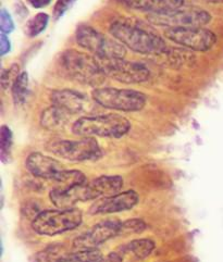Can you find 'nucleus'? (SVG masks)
<instances>
[{"label":"nucleus","instance_id":"412c9836","mask_svg":"<svg viewBox=\"0 0 223 262\" xmlns=\"http://www.w3.org/2000/svg\"><path fill=\"white\" fill-rule=\"evenodd\" d=\"M104 256L98 249L78 250L69 254L60 260V262H99Z\"/></svg>","mask_w":223,"mask_h":262},{"label":"nucleus","instance_id":"f3484780","mask_svg":"<svg viewBox=\"0 0 223 262\" xmlns=\"http://www.w3.org/2000/svg\"><path fill=\"white\" fill-rule=\"evenodd\" d=\"M68 113L51 104L49 108L42 111L40 124L44 128L51 130V132H56V130L63 129L68 122Z\"/></svg>","mask_w":223,"mask_h":262},{"label":"nucleus","instance_id":"c756f323","mask_svg":"<svg viewBox=\"0 0 223 262\" xmlns=\"http://www.w3.org/2000/svg\"><path fill=\"white\" fill-rule=\"evenodd\" d=\"M28 4H30L33 8L35 9H42L50 5L51 0H27Z\"/></svg>","mask_w":223,"mask_h":262},{"label":"nucleus","instance_id":"423d86ee","mask_svg":"<svg viewBox=\"0 0 223 262\" xmlns=\"http://www.w3.org/2000/svg\"><path fill=\"white\" fill-rule=\"evenodd\" d=\"M92 97L101 107L122 112L141 111L147 102V96L144 93L117 87H97L93 90Z\"/></svg>","mask_w":223,"mask_h":262},{"label":"nucleus","instance_id":"393cba45","mask_svg":"<svg viewBox=\"0 0 223 262\" xmlns=\"http://www.w3.org/2000/svg\"><path fill=\"white\" fill-rule=\"evenodd\" d=\"M19 75H20L19 67L16 64L12 66L9 69L4 70L3 73H2V80H0V82H2L3 89L8 90L9 87H12L13 83L15 82V80L18 78Z\"/></svg>","mask_w":223,"mask_h":262},{"label":"nucleus","instance_id":"9b49d317","mask_svg":"<svg viewBox=\"0 0 223 262\" xmlns=\"http://www.w3.org/2000/svg\"><path fill=\"white\" fill-rule=\"evenodd\" d=\"M165 36L180 46L200 52L210 50L217 42L216 34L205 28L168 29Z\"/></svg>","mask_w":223,"mask_h":262},{"label":"nucleus","instance_id":"a878e982","mask_svg":"<svg viewBox=\"0 0 223 262\" xmlns=\"http://www.w3.org/2000/svg\"><path fill=\"white\" fill-rule=\"evenodd\" d=\"M0 30L4 34H10L14 31V23L11 14L6 9H2L0 11Z\"/></svg>","mask_w":223,"mask_h":262},{"label":"nucleus","instance_id":"bb28decb","mask_svg":"<svg viewBox=\"0 0 223 262\" xmlns=\"http://www.w3.org/2000/svg\"><path fill=\"white\" fill-rule=\"evenodd\" d=\"M76 0H57L54 7V17L56 20L60 19L69 9H70Z\"/></svg>","mask_w":223,"mask_h":262},{"label":"nucleus","instance_id":"39448f33","mask_svg":"<svg viewBox=\"0 0 223 262\" xmlns=\"http://www.w3.org/2000/svg\"><path fill=\"white\" fill-rule=\"evenodd\" d=\"M83 222V212L78 208L50 209L39 212L32 221L33 231L44 236H55L75 230Z\"/></svg>","mask_w":223,"mask_h":262},{"label":"nucleus","instance_id":"1a4fd4ad","mask_svg":"<svg viewBox=\"0 0 223 262\" xmlns=\"http://www.w3.org/2000/svg\"><path fill=\"white\" fill-rule=\"evenodd\" d=\"M148 20L155 25L164 26L168 29H182V28H204L211 21V14L202 8L190 7L180 8L176 10L149 14Z\"/></svg>","mask_w":223,"mask_h":262},{"label":"nucleus","instance_id":"c85d7f7f","mask_svg":"<svg viewBox=\"0 0 223 262\" xmlns=\"http://www.w3.org/2000/svg\"><path fill=\"white\" fill-rule=\"evenodd\" d=\"M123 256L118 252H110L109 255L102 258L99 262H122Z\"/></svg>","mask_w":223,"mask_h":262},{"label":"nucleus","instance_id":"aec40b11","mask_svg":"<svg viewBox=\"0 0 223 262\" xmlns=\"http://www.w3.org/2000/svg\"><path fill=\"white\" fill-rule=\"evenodd\" d=\"M69 254L66 247L63 244H51L45 249L37 252L35 256V262H60Z\"/></svg>","mask_w":223,"mask_h":262},{"label":"nucleus","instance_id":"6e6552de","mask_svg":"<svg viewBox=\"0 0 223 262\" xmlns=\"http://www.w3.org/2000/svg\"><path fill=\"white\" fill-rule=\"evenodd\" d=\"M46 148L50 154L74 162L95 160L101 157L100 146L94 137H82L76 141L59 139L50 142Z\"/></svg>","mask_w":223,"mask_h":262},{"label":"nucleus","instance_id":"4be33fe9","mask_svg":"<svg viewBox=\"0 0 223 262\" xmlns=\"http://www.w3.org/2000/svg\"><path fill=\"white\" fill-rule=\"evenodd\" d=\"M13 136L11 129L7 125L0 128V158L4 163L9 162L11 159Z\"/></svg>","mask_w":223,"mask_h":262},{"label":"nucleus","instance_id":"dca6fc26","mask_svg":"<svg viewBox=\"0 0 223 262\" xmlns=\"http://www.w3.org/2000/svg\"><path fill=\"white\" fill-rule=\"evenodd\" d=\"M122 3L134 10L149 14L166 13L184 6V0H122Z\"/></svg>","mask_w":223,"mask_h":262},{"label":"nucleus","instance_id":"b1692460","mask_svg":"<svg viewBox=\"0 0 223 262\" xmlns=\"http://www.w3.org/2000/svg\"><path fill=\"white\" fill-rule=\"evenodd\" d=\"M146 229H147V225H146V223L142 219H130L121 222L119 236H128V235L133 234H141Z\"/></svg>","mask_w":223,"mask_h":262},{"label":"nucleus","instance_id":"5701e85b","mask_svg":"<svg viewBox=\"0 0 223 262\" xmlns=\"http://www.w3.org/2000/svg\"><path fill=\"white\" fill-rule=\"evenodd\" d=\"M49 23V15L47 13L40 12L37 13L35 16L27 24V33L30 37H36L39 34H41L46 30Z\"/></svg>","mask_w":223,"mask_h":262},{"label":"nucleus","instance_id":"ddd939ff","mask_svg":"<svg viewBox=\"0 0 223 262\" xmlns=\"http://www.w3.org/2000/svg\"><path fill=\"white\" fill-rule=\"evenodd\" d=\"M140 202V196L134 190H126L113 196L97 199L90 208V214H111L133 209Z\"/></svg>","mask_w":223,"mask_h":262},{"label":"nucleus","instance_id":"6ab92c4d","mask_svg":"<svg viewBox=\"0 0 223 262\" xmlns=\"http://www.w3.org/2000/svg\"><path fill=\"white\" fill-rule=\"evenodd\" d=\"M12 98L15 106H23L27 102L30 94L29 75L27 72H21L11 87Z\"/></svg>","mask_w":223,"mask_h":262},{"label":"nucleus","instance_id":"2eb2a0df","mask_svg":"<svg viewBox=\"0 0 223 262\" xmlns=\"http://www.w3.org/2000/svg\"><path fill=\"white\" fill-rule=\"evenodd\" d=\"M25 168L35 178L57 182L64 171L62 163L53 157L40 152H32L25 160Z\"/></svg>","mask_w":223,"mask_h":262},{"label":"nucleus","instance_id":"f8f14e48","mask_svg":"<svg viewBox=\"0 0 223 262\" xmlns=\"http://www.w3.org/2000/svg\"><path fill=\"white\" fill-rule=\"evenodd\" d=\"M121 222L118 220H107L94 225L73 241V248L76 250L97 249L98 246L114 237L119 236Z\"/></svg>","mask_w":223,"mask_h":262},{"label":"nucleus","instance_id":"7c9ffc66","mask_svg":"<svg viewBox=\"0 0 223 262\" xmlns=\"http://www.w3.org/2000/svg\"><path fill=\"white\" fill-rule=\"evenodd\" d=\"M207 3H211V4H222L223 0H207Z\"/></svg>","mask_w":223,"mask_h":262},{"label":"nucleus","instance_id":"4468645a","mask_svg":"<svg viewBox=\"0 0 223 262\" xmlns=\"http://www.w3.org/2000/svg\"><path fill=\"white\" fill-rule=\"evenodd\" d=\"M51 104L68 115H79L92 110V101L82 93L72 90H57L51 93Z\"/></svg>","mask_w":223,"mask_h":262},{"label":"nucleus","instance_id":"f257e3e1","mask_svg":"<svg viewBox=\"0 0 223 262\" xmlns=\"http://www.w3.org/2000/svg\"><path fill=\"white\" fill-rule=\"evenodd\" d=\"M122 187L123 179L120 176H101L71 187H56L51 189L49 198L57 208H73L78 203L116 195Z\"/></svg>","mask_w":223,"mask_h":262},{"label":"nucleus","instance_id":"cd10ccee","mask_svg":"<svg viewBox=\"0 0 223 262\" xmlns=\"http://www.w3.org/2000/svg\"><path fill=\"white\" fill-rule=\"evenodd\" d=\"M10 50H11V41L7 37V34L2 33V35H0V54H2V56H5Z\"/></svg>","mask_w":223,"mask_h":262},{"label":"nucleus","instance_id":"a211bd4d","mask_svg":"<svg viewBox=\"0 0 223 262\" xmlns=\"http://www.w3.org/2000/svg\"><path fill=\"white\" fill-rule=\"evenodd\" d=\"M155 249V243L149 238H140L131 241L123 248L124 254H130L135 259L147 258Z\"/></svg>","mask_w":223,"mask_h":262},{"label":"nucleus","instance_id":"7ed1b4c3","mask_svg":"<svg viewBox=\"0 0 223 262\" xmlns=\"http://www.w3.org/2000/svg\"><path fill=\"white\" fill-rule=\"evenodd\" d=\"M131 127V121L127 118L107 113L79 118L72 125V132L81 137L121 138L130 132Z\"/></svg>","mask_w":223,"mask_h":262},{"label":"nucleus","instance_id":"f03ea898","mask_svg":"<svg viewBox=\"0 0 223 262\" xmlns=\"http://www.w3.org/2000/svg\"><path fill=\"white\" fill-rule=\"evenodd\" d=\"M109 33L125 48L142 55H161L168 50L166 41L158 35L132 24L114 22Z\"/></svg>","mask_w":223,"mask_h":262},{"label":"nucleus","instance_id":"0eeeda50","mask_svg":"<svg viewBox=\"0 0 223 262\" xmlns=\"http://www.w3.org/2000/svg\"><path fill=\"white\" fill-rule=\"evenodd\" d=\"M78 45L99 59L124 58L126 48L114 37H109L92 26L81 25L75 32Z\"/></svg>","mask_w":223,"mask_h":262},{"label":"nucleus","instance_id":"20e7f679","mask_svg":"<svg viewBox=\"0 0 223 262\" xmlns=\"http://www.w3.org/2000/svg\"><path fill=\"white\" fill-rule=\"evenodd\" d=\"M61 66L72 80L97 89L107 77L97 57L78 50H68L61 56Z\"/></svg>","mask_w":223,"mask_h":262},{"label":"nucleus","instance_id":"9d476101","mask_svg":"<svg viewBox=\"0 0 223 262\" xmlns=\"http://www.w3.org/2000/svg\"><path fill=\"white\" fill-rule=\"evenodd\" d=\"M99 59V58H98ZM107 77L123 84H141L150 77L149 69L137 61H127L124 58L99 59Z\"/></svg>","mask_w":223,"mask_h":262}]
</instances>
